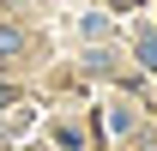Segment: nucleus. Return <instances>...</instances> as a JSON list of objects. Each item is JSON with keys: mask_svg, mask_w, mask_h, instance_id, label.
I'll use <instances>...</instances> for the list:
<instances>
[{"mask_svg": "<svg viewBox=\"0 0 157 151\" xmlns=\"http://www.w3.org/2000/svg\"><path fill=\"white\" fill-rule=\"evenodd\" d=\"M139 55H145V67H157V37H139Z\"/></svg>", "mask_w": 157, "mask_h": 151, "instance_id": "obj_1", "label": "nucleus"}]
</instances>
